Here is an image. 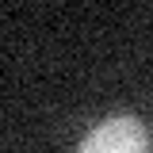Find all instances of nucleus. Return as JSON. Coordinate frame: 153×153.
Listing matches in <instances>:
<instances>
[{"label": "nucleus", "instance_id": "1", "mask_svg": "<svg viewBox=\"0 0 153 153\" xmlns=\"http://www.w3.org/2000/svg\"><path fill=\"white\" fill-rule=\"evenodd\" d=\"M76 153H149V130L138 115H111L80 138Z\"/></svg>", "mask_w": 153, "mask_h": 153}]
</instances>
